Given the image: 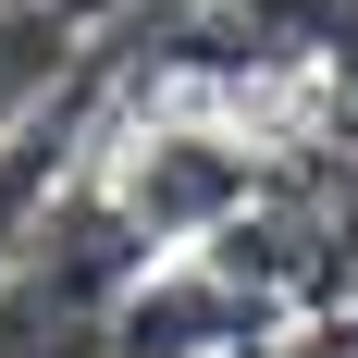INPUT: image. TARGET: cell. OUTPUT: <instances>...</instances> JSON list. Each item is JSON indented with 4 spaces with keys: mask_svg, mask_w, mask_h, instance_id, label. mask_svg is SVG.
I'll return each mask as SVG.
<instances>
[{
    "mask_svg": "<svg viewBox=\"0 0 358 358\" xmlns=\"http://www.w3.org/2000/svg\"><path fill=\"white\" fill-rule=\"evenodd\" d=\"M285 358H346V346H334V334H296V346H285Z\"/></svg>",
    "mask_w": 358,
    "mask_h": 358,
    "instance_id": "6da1fadb",
    "label": "cell"
}]
</instances>
